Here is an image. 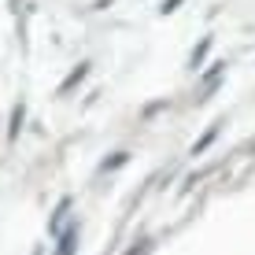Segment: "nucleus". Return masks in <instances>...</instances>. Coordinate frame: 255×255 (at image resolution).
<instances>
[{
    "instance_id": "1",
    "label": "nucleus",
    "mask_w": 255,
    "mask_h": 255,
    "mask_svg": "<svg viewBox=\"0 0 255 255\" xmlns=\"http://www.w3.org/2000/svg\"><path fill=\"white\" fill-rule=\"evenodd\" d=\"M74 237H78L74 230H70V233L63 237V248H59V255H70V252H74Z\"/></svg>"
},
{
    "instance_id": "2",
    "label": "nucleus",
    "mask_w": 255,
    "mask_h": 255,
    "mask_svg": "<svg viewBox=\"0 0 255 255\" xmlns=\"http://www.w3.org/2000/svg\"><path fill=\"white\" fill-rule=\"evenodd\" d=\"M82 78H85V67H78V70H74V74H70V78H67V82H63V93H67V89H70V85H74V82H82Z\"/></svg>"
},
{
    "instance_id": "3",
    "label": "nucleus",
    "mask_w": 255,
    "mask_h": 255,
    "mask_svg": "<svg viewBox=\"0 0 255 255\" xmlns=\"http://www.w3.org/2000/svg\"><path fill=\"white\" fill-rule=\"evenodd\" d=\"M207 48H211V41H204V45H200V48H196V56H192V67H196V63H200V59H204V52H207Z\"/></svg>"
},
{
    "instance_id": "4",
    "label": "nucleus",
    "mask_w": 255,
    "mask_h": 255,
    "mask_svg": "<svg viewBox=\"0 0 255 255\" xmlns=\"http://www.w3.org/2000/svg\"><path fill=\"white\" fill-rule=\"evenodd\" d=\"M178 4H181V0H170V4H163V11H174Z\"/></svg>"
}]
</instances>
